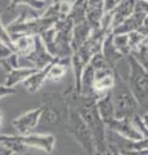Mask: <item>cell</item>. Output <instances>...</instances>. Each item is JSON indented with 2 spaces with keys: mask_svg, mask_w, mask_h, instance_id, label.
Listing matches in <instances>:
<instances>
[{
  "mask_svg": "<svg viewBox=\"0 0 148 155\" xmlns=\"http://www.w3.org/2000/svg\"><path fill=\"white\" fill-rule=\"evenodd\" d=\"M58 2H61V0H52V4H54V3H58Z\"/></svg>",
  "mask_w": 148,
  "mask_h": 155,
  "instance_id": "cell-34",
  "label": "cell"
},
{
  "mask_svg": "<svg viewBox=\"0 0 148 155\" xmlns=\"http://www.w3.org/2000/svg\"><path fill=\"white\" fill-rule=\"evenodd\" d=\"M147 2H148V0H147Z\"/></svg>",
  "mask_w": 148,
  "mask_h": 155,
  "instance_id": "cell-36",
  "label": "cell"
},
{
  "mask_svg": "<svg viewBox=\"0 0 148 155\" xmlns=\"http://www.w3.org/2000/svg\"><path fill=\"white\" fill-rule=\"evenodd\" d=\"M63 94L67 97L68 102L76 107V110L79 111V114L87 124L93 138L94 155H111L112 153L107 140V125L99 118L97 107H95V100L97 98L76 94L72 87L66 91Z\"/></svg>",
  "mask_w": 148,
  "mask_h": 155,
  "instance_id": "cell-1",
  "label": "cell"
},
{
  "mask_svg": "<svg viewBox=\"0 0 148 155\" xmlns=\"http://www.w3.org/2000/svg\"><path fill=\"white\" fill-rule=\"evenodd\" d=\"M18 7H30L32 9H35V11H39V12H43L46 7H49V5H46V4L44 3H40V2H37V0H11L9 2V5L7 7L5 11L8 12H14Z\"/></svg>",
  "mask_w": 148,
  "mask_h": 155,
  "instance_id": "cell-21",
  "label": "cell"
},
{
  "mask_svg": "<svg viewBox=\"0 0 148 155\" xmlns=\"http://www.w3.org/2000/svg\"><path fill=\"white\" fill-rule=\"evenodd\" d=\"M0 155H14L11 150H8V149H5V147H2L0 146Z\"/></svg>",
  "mask_w": 148,
  "mask_h": 155,
  "instance_id": "cell-30",
  "label": "cell"
},
{
  "mask_svg": "<svg viewBox=\"0 0 148 155\" xmlns=\"http://www.w3.org/2000/svg\"><path fill=\"white\" fill-rule=\"evenodd\" d=\"M120 2L121 0H104V11L109 12L111 9H113L115 7H116Z\"/></svg>",
  "mask_w": 148,
  "mask_h": 155,
  "instance_id": "cell-28",
  "label": "cell"
},
{
  "mask_svg": "<svg viewBox=\"0 0 148 155\" xmlns=\"http://www.w3.org/2000/svg\"><path fill=\"white\" fill-rule=\"evenodd\" d=\"M85 9V19L90 25L93 30L99 28L101 21L104 16V0H85L84 2Z\"/></svg>",
  "mask_w": 148,
  "mask_h": 155,
  "instance_id": "cell-11",
  "label": "cell"
},
{
  "mask_svg": "<svg viewBox=\"0 0 148 155\" xmlns=\"http://www.w3.org/2000/svg\"><path fill=\"white\" fill-rule=\"evenodd\" d=\"M20 155H34V154H30V153H23V154H20Z\"/></svg>",
  "mask_w": 148,
  "mask_h": 155,
  "instance_id": "cell-33",
  "label": "cell"
},
{
  "mask_svg": "<svg viewBox=\"0 0 148 155\" xmlns=\"http://www.w3.org/2000/svg\"><path fill=\"white\" fill-rule=\"evenodd\" d=\"M41 115L39 125L55 127L65 125L68 118V100L63 93L46 92L41 94Z\"/></svg>",
  "mask_w": 148,
  "mask_h": 155,
  "instance_id": "cell-3",
  "label": "cell"
},
{
  "mask_svg": "<svg viewBox=\"0 0 148 155\" xmlns=\"http://www.w3.org/2000/svg\"><path fill=\"white\" fill-rule=\"evenodd\" d=\"M111 153H112L111 155H120V154H118V153H116V151H111Z\"/></svg>",
  "mask_w": 148,
  "mask_h": 155,
  "instance_id": "cell-35",
  "label": "cell"
},
{
  "mask_svg": "<svg viewBox=\"0 0 148 155\" xmlns=\"http://www.w3.org/2000/svg\"><path fill=\"white\" fill-rule=\"evenodd\" d=\"M68 69H71V58H62V60H54L49 65L48 70V80L59 81L67 74Z\"/></svg>",
  "mask_w": 148,
  "mask_h": 155,
  "instance_id": "cell-18",
  "label": "cell"
},
{
  "mask_svg": "<svg viewBox=\"0 0 148 155\" xmlns=\"http://www.w3.org/2000/svg\"><path fill=\"white\" fill-rule=\"evenodd\" d=\"M113 35V34H112ZM112 41L115 48L121 53L124 57H128L130 54V47H129V39H128V34H120V35H113L112 36Z\"/></svg>",
  "mask_w": 148,
  "mask_h": 155,
  "instance_id": "cell-23",
  "label": "cell"
},
{
  "mask_svg": "<svg viewBox=\"0 0 148 155\" xmlns=\"http://www.w3.org/2000/svg\"><path fill=\"white\" fill-rule=\"evenodd\" d=\"M95 107H97L99 118L102 119V122L106 125H108L112 120H115V109H113V104H112V98L109 92L97 97Z\"/></svg>",
  "mask_w": 148,
  "mask_h": 155,
  "instance_id": "cell-13",
  "label": "cell"
},
{
  "mask_svg": "<svg viewBox=\"0 0 148 155\" xmlns=\"http://www.w3.org/2000/svg\"><path fill=\"white\" fill-rule=\"evenodd\" d=\"M0 146L11 150L14 155L23 154L27 150L18 134H0Z\"/></svg>",
  "mask_w": 148,
  "mask_h": 155,
  "instance_id": "cell-20",
  "label": "cell"
},
{
  "mask_svg": "<svg viewBox=\"0 0 148 155\" xmlns=\"http://www.w3.org/2000/svg\"><path fill=\"white\" fill-rule=\"evenodd\" d=\"M21 140L23 145L28 149H37L46 154H52L55 147V137L50 133H35L32 132L30 134L21 136Z\"/></svg>",
  "mask_w": 148,
  "mask_h": 155,
  "instance_id": "cell-8",
  "label": "cell"
},
{
  "mask_svg": "<svg viewBox=\"0 0 148 155\" xmlns=\"http://www.w3.org/2000/svg\"><path fill=\"white\" fill-rule=\"evenodd\" d=\"M35 71L36 69H31V67H26V66H20L17 69H13L12 71L7 72L5 85L9 87V88H14L17 84H22Z\"/></svg>",
  "mask_w": 148,
  "mask_h": 155,
  "instance_id": "cell-19",
  "label": "cell"
},
{
  "mask_svg": "<svg viewBox=\"0 0 148 155\" xmlns=\"http://www.w3.org/2000/svg\"><path fill=\"white\" fill-rule=\"evenodd\" d=\"M93 28L87 21H81L79 23H75L72 28V39H71V48H72V53L79 49L80 47L84 45V43L88 40L89 36L92 35Z\"/></svg>",
  "mask_w": 148,
  "mask_h": 155,
  "instance_id": "cell-15",
  "label": "cell"
},
{
  "mask_svg": "<svg viewBox=\"0 0 148 155\" xmlns=\"http://www.w3.org/2000/svg\"><path fill=\"white\" fill-rule=\"evenodd\" d=\"M140 119H142L143 124H144L146 129L148 130V110H146L144 113H142V114H140Z\"/></svg>",
  "mask_w": 148,
  "mask_h": 155,
  "instance_id": "cell-29",
  "label": "cell"
},
{
  "mask_svg": "<svg viewBox=\"0 0 148 155\" xmlns=\"http://www.w3.org/2000/svg\"><path fill=\"white\" fill-rule=\"evenodd\" d=\"M16 93H17L16 88H9V87H7L5 84H0V100L7 98V97L13 96Z\"/></svg>",
  "mask_w": 148,
  "mask_h": 155,
  "instance_id": "cell-26",
  "label": "cell"
},
{
  "mask_svg": "<svg viewBox=\"0 0 148 155\" xmlns=\"http://www.w3.org/2000/svg\"><path fill=\"white\" fill-rule=\"evenodd\" d=\"M112 32H109L106 35L103 40V44H102V56L104 57V60H106L108 67H111V69H116L117 67V64L122 60H125V57H124L120 52H118L116 48L113 45V41H112Z\"/></svg>",
  "mask_w": 148,
  "mask_h": 155,
  "instance_id": "cell-12",
  "label": "cell"
},
{
  "mask_svg": "<svg viewBox=\"0 0 148 155\" xmlns=\"http://www.w3.org/2000/svg\"><path fill=\"white\" fill-rule=\"evenodd\" d=\"M37 2L44 3V4H46V5H50V4H52V0H37Z\"/></svg>",
  "mask_w": 148,
  "mask_h": 155,
  "instance_id": "cell-31",
  "label": "cell"
},
{
  "mask_svg": "<svg viewBox=\"0 0 148 155\" xmlns=\"http://www.w3.org/2000/svg\"><path fill=\"white\" fill-rule=\"evenodd\" d=\"M23 60L26 61V67L41 70V69H44L45 66L52 64L55 58H53L49 53H48L44 44H43L41 40H40V36H36L35 49L32 51V53L27 58H23Z\"/></svg>",
  "mask_w": 148,
  "mask_h": 155,
  "instance_id": "cell-9",
  "label": "cell"
},
{
  "mask_svg": "<svg viewBox=\"0 0 148 155\" xmlns=\"http://www.w3.org/2000/svg\"><path fill=\"white\" fill-rule=\"evenodd\" d=\"M125 61L129 66L126 78L128 85L139 104V107L148 110V72L142 69V66L129 54L125 57Z\"/></svg>",
  "mask_w": 148,
  "mask_h": 155,
  "instance_id": "cell-4",
  "label": "cell"
},
{
  "mask_svg": "<svg viewBox=\"0 0 148 155\" xmlns=\"http://www.w3.org/2000/svg\"><path fill=\"white\" fill-rule=\"evenodd\" d=\"M2 124H3V113L0 110V127H2Z\"/></svg>",
  "mask_w": 148,
  "mask_h": 155,
  "instance_id": "cell-32",
  "label": "cell"
},
{
  "mask_svg": "<svg viewBox=\"0 0 148 155\" xmlns=\"http://www.w3.org/2000/svg\"><path fill=\"white\" fill-rule=\"evenodd\" d=\"M148 14L140 13V12H134L129 18H126L122 23H120L115 30L112 31L113 35H120V34H129L131 31L139 30L140 26L143 25L144 19L147 18Z\"/></svg>",
  "mask_w": 148,
  "mask_h": 155,
  "instance_id": "cell-17",
  "label": "cell"
},
{
  "mask_svg": "<svg viewBox=\"0 0 148 155\" xmlns=\"http://www.w3.org/2000/svg\"><path fill=\"white\" fill-rule=\"evenodd\" d=\"M13 40V52L18 56L20 60L27 58L35 49L36 44V36H28V35H20L12 38Z\"/></svg>",
  "mask_w": 148,
  "mask_h": 155,
  "instance_id": "cell-14",
  "label": "cell"
},
{
  "mask_svg": "<svg viewBox=\"0 0 148 155\" xmlns=\"http://www.w3.org/2000/svg\"><path fill=\"white\" fill-rule=\"evenodd\" d=\"M0 66H2L7 72H9L13 69L20 67V58H18V56L16 54V53H13L12 56L4 58V60H0Z\"/></svg>",
  "mask_w": 148,
  "mask_h": 155,
  "instance_id": "cell-24",
  "label": "cell"
},
{
  "mask_svg": "<svg viewBox=\"0 0 148 155\" xmlns=\"http://www.w3.org/2000/svg\"><path fill=\"white\" fill-rule=\"evenodd\" d=\"M94 94L99 97L109 92L115 85V70L106 67L102 70H94Z\"/></svg>",
  "mask_w": 148,
  "mask_h": 155,
  "instance_id": "cell-10",
  "label": "cell"
},
{
  "mask_svg": "<svg viewBox=\"0 0 148 155\" xmlns=\"http://www.w3.org/2000/svg\"><path fill=\"white\" fill-rule=\"evenodd\" d=\"M13 49L11 47H8L5 44H3V43H0V60H4V58H7L9 56L13 54Z\"/></svg>",
  "mask_w": 148,
  "mask_h": 155,
  "instance_id": "cell-27",
  "label": "cell"
},
{
  "mask_svg": "<svg viewBox=\"0 0 148 155\" xmlns=\"http://www.w3.org/2000/svg\"><path fill=\"white\" fill-rule=\"evenodd\" d=\"M66 128H67V133L75 140V142L80 145V147L85 153L88 155H94V145H93L92 134H90L84 119L79 114V111L70 102H68V118H67V123H66Z\"/></svg>",
  "mask_w": 148,
  "mask_h": 155,
  "instance_id": "cell-5",
  "label": "cell"
},
{
  "mask_svg": "<svg viewBox=\"0 0 148 155\" xmlns=\"http://www.w3.org/2000/svg\"><path fill=\"white\" fill-rule=\"evenodd\" d=\"M107 129L118 134L120 137L128 140L130 142H137L143 138L142 133L138 130L135 124L133 123L131 118L128 119H115L107 125Z\"/></svg>",
  "mask_w": 148,
  "mask_h": 155,
  "instance_id": "cell-7",
  "label": "cell"
},
{
  "mask_svg": "<svg viewBox=\"0 0 148 155\" xmlns=\"http://www.w3.org/2000/svg\"><path fill=\"white\" fill-rule=\"evenodd\" d=\"M49 65L45 66L44 69H41V70H36L34 74L28 76L22 83L23 89L26 92H28V93H36V92H39L43 88V85L45 84V81H48V70H49Z\"/></svg>",
  "mask_w": 148,
  "mask_h": 155,
  "instance_id": "cell-16",
  "label": "cell"
},
{
  "mask_svg": "<svg viewBox=\"0 0 148 155\" xmlns=\"http://www.w3.org/2000/svg\"><path fill=\"white\" fill-rule=\"evenodd\" d=\"M40 115H41V107H37V109L28 110L26 113L16 116L12 120V125L16 129L17 134L26 136L34 132L36 127H39Z\"/></svg>",
  "mask_w": 148,
  "mask_h": 155,
  "instance_id": "cell-6",
  "label": "cell"
},
{
  "mask_svg": "<svg viewBox=\"0 0 148 155\" xmlns=\"http://www.w3.org/2000/svg\"><path fill=\"white\" fill-rule=\"evenodd\" d=\"M130 56H133V58L142 66L143 70L146 72H148V39L138 48V49H135L133 52Z\"/></svg>",
  "mask_w": 148,
  "mask_h": 155,
  "instance_id": "cell-22",
  "label": "cell"
},
{
  "mask_svg": "<svg viewBox=\"0 0 148 155\" xmlns=\"http://www.w3.org/2000/svg\"><path fill=\"white\" fill-rule=\"evenodd\" d=\"M115 109V119H128L139 113V104L117 67L115 69V85L109 91Z\"/></svg>",
  "mask_w": 148,
  "mask_h": 155,
  "instance_id": "cell-2",
  "label": "cell"
},
{
  "mask_svg": "<svg viewBox=\"0 0 148 155\" xmlns=\"http://www.w3.org/2000/svg\"><path fill=\"white\" fill-rule=\"evenodd\" d=\"M0 43H3V44L11 47L13 49V40H12V38H11V35H9V32L7 30V26L3 23L2 11H0Z\"/></svg>",
  "mask_w": 148,
  "mask_h": 155,
  "instance_id": "cell-25",
  "label": "cell"
}]
</instances>
